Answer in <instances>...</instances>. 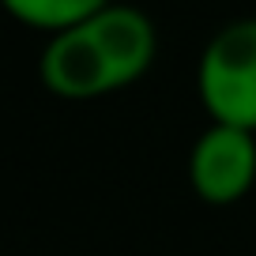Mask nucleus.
Segmentation results:
<instances>
[{"label":"nucleus","instance_id":"7ed1b4c3","mask_svg":"<svg viewBox=\"0 0 256 256\" xmlns=\"http://www.w3.org/2000/svg\"><path fill=\"white\" fill-rule=\"evenodd\" d=\"M42 80L60 98H98V94H110V90L120 87L102 42L94 38V30L87 23L72 26V30H60L46 46Z\"/></svg>","mask_w":256,"mask_h":256},{"label":"nucleus","instance_id":"f03ea898","mask_svg":"<svg viewBox=\"0 0 256 256\" xmlns=\"http://www.w3.org/2000/svg\"><path fill=\"white\" fill-rule=\"evenodd\" d=\"M188 177L196 196L208 204H234L248 192L256 177L252 132L234 124H211L192 147Z\"/></svg>","mask_w":256,"mask_h":256},{"label":"nucleus","instance_id":"39448f33","mask_svg":"<svg viewBox=\"0 0 256 256\" xmlns=\"http://www.w3.org/2000/svg\"><path fill=\"white\" fill-rule=\"evenodd\" d=\"M16 19L30 26H46V30H72V26L87 23L102 8H110V0H4Z\"/></svg>","mask_w":256,"mask_h":256},{"label":"nucleus","instance_id":"f257e3e1","mask_svg":"<svg viewBox=\"0 0 256 256\" xmlns=\"http://www.w3.org/2000/svg\"><path fill=\"white\" fill-rule=\"evenodd\" d=\"M200 98L215 124L256 128V19H238L200 56Z\"/></svg>","mask_w":256,"mask_h":256},{"label":"nucleus","instance_id":"20e7f679","mask_svg":"<svg viewBox=\"0 0 256 256\" xmlns=\"http://www.w3.org/2000/svg\"><path fill=\"white\" fill-rule=\"evenodd\" d=\"M94 38L102 42L106 56H110L113 72H117L120 87L151 68L154 60V26L140 8H124V4H110L98 16L87 19Z\"/></svg>","mask_w":256,"mask_h":256}]
</instances>
